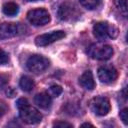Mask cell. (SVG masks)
<instances>
[{
    "mask_svg": "<svg viewBox=\"0 0 128 128\" xmlns=\"http://www.w3.org/2000/svg\"><path fill=\"white\" fill-rule=\"evenodd\" d=\"M116 8L120 11V14H122L124 17L127 15V0H114Z\"/></svg>",
    "mask_w": 128,
    "mask_h": 128,
    "instance_id": "obj_16",
    "label": "cell"
},
{
    "mask_svg": "<svg viewBox=\"0 0 128 128\" xmlns=\"http://www.w3.org/2000/svg\"><path fill=\"white\" fill-rule=\"evenodd\" d=\"M88 54L91 58L97 60H107L113 55V48L103 43H94L89 46Z\"/></svg>",
    "mask_w": 128,
    "mask_h": 128,
    "instance_id": "obj_2",
    "label": "cell"
},
{
    "mask_svg": "<svg viewBox=\"0 0 128 128\" xmlns=\"http://www.w3.org/2000/svg\"><path fill=\"white\" fill-rule=\"evenodd\" d=\"M28 104H29V102L26 98H20L16 102V106H17L18 109H20V108H22V107H24L25 105H28Z\"/></svg>",
    "mask_w": 128,
    "mask_h": 128,
    "instance_id": "obj_20",
    "label": "cell"
},
{
    "mask_svg": "<svg viewBox=\"0 0 128 128\" xmlns=\"http://www.w3.org/2000/svg\"><path fill=\"white\" fill-rule=\"evenodd\" d=\"M18 110L20 119L26 124H37L42 120V114L36 108L30 106L29 104Z\"/></svg>",
    "mask_w": 128,
    "mask_h": 128,
    "instance_id": "obj_4",
    "label": "cell"
},
{
    "mask_svg": "<svg viewBox=\"0 0 128 128\" xmlns=\"http://www.w3.org/2000/svg\"><path fill=\"white\" fill-rule=\"evenodd\" d=\"M62 87L59 85H52L49 88V95L53 97H58L62 93Z\"/></svg>",
    "mask_w": 128,
    "mask_h": 128,
    "instance_id": "obj_17",
    "label": "cell"
},
{
    "mask_svg": "<svg viewBox=\"0 0 128 128\" xmlns=\"http://www.w3.org/2000/svg\"><path fill=\"white\" fill-rule=\"evenodd\" d=\"M79 84L86 90H93L95 88V81L91 71H85L79 78Z\"/></svg>",
    "mask_w": 128,
    "mask_h": 128,
    "instance_id": "obj_11",
    "label": "cell"
},
{
    "mask_svg": "<svg viewBox=\"0 0 128 128\" xmlns=\"http://www.w3.org/2000/svg\"><path fill=\"white\" fill-rule=\"evenodd\" d=\"M127 114H128V109L127 108L122 109L121 112H120V118H121V120L123 121L124 124L128 123V116H127Z\"/></svg>",
    "mask_w": 128,
    "mask_h": 128,
    "instance_id": "obj_19",
    "label": "cell"
},
{
    "mask_svg": "<svg viewBox=\"0 0 128 128\" xmlns=\"http://www.w3.org/2000/svg\"><path fill=\"white\" fill-rule=\"evenodd\" d=\"M81 126H82V127H84V126H93V125H92V124H90V123H83Z\"/></svg>",
    "mask_w": 128,
    "mask_h": 128,
    "instance_id": "obj_24",
    "label": "cell"
},
{
    "mask_svg": "<svg viewBox=\"0 0 128 128\" xmlns=\"http://www.w3.org/2000/svg\"><path fill=\"white\" fill-rule=\"evenodd\" d=\"M25 26L21 23H2L0 24V38L8 39L20 34H23L25 31Z\"/></svg>",
    "mask_w": 128,
    "mask_h": 128,
    "instance_id": "obj_6",
    "label": "cell"
},
{
    "mask_svg": "<svg viewBox=\"0 0 128 128\" xmlns=\"http://www.w3.org/2000/svg\"><path fill=\"white\" fill-rule=\"evenodd\" d=\"M26 1H28V2H32V1H38V0H26Z\"/></svg>",
    "mask_w": 128,
    "mask_h": 128,
    "instance_id": "obj_25",
    "label": "cell"
},
{
    "mask_svg": "<svg viewBox=\"0 0 128 128\" xmlns=\"http://www.w3.org/2000/svg\"><path fill=\"white\" fill-rule=\"evenodd\" d=\"M118 77L116 68L112 65H104L98 69V78L102 83L109 84L114 82Z\"/></svg>",
    "mask_w": 128,
    "mask_h": 128,
    "instance_id": "obj_10",
    "label": "cell"
},
{
    "mask_svg": "<svg viewBox=\"0 0 128 128\" xmlns=\"http://www.w3.org/2000/svg\"><path fill=\"white\" fill-rule=\"evenodd\" d=\"M79 1L83 7L87 8L89 10L97 8L101 3V0H79Z\"/></svg>",
    "mask_w": 128,
    "mask_h": 128,
    "instance_id": "obj_15",
    "label": "cell"
},
{
    "mask_svg": "<svg viewBox=\"0 0 128 128\" xmlns=\"http://www.w3.org/2000/svg\"><path fill=\"white\" fill-rule=\"evenodd\" d=\"M93 34L99 41H103L108 37L116 38L118 35V29L107 22H98L93 27Z\"/></svg>",
    "mask_w": 128,
    "mask_h": 128,
    "instance_id": "obj_1",
    "label": "cell"
},
{
    "mask_svg": "<svg viewBox=\"0 0 128 128\" xmlns=\"http://www.w3.org/2000/svg\"><path fill=\"white\" fill-rule=\"evenodd\" d=\"M27 19L34 26H43L50 21V14L44 8L32 9L27 13Z\"/></svg>",
    "mask_w": 128,
    "mask_h": 128,
    "instance_id": "obj_5",
    "label": "cell"
},
{
    "mask_svg": "<svg viewBox=\"0 0 128 128\" xmlns=\"http://www.w3.org/2000/svg\"><path fill=\"white\" fill-rule=\"evenodd\" d=\"M89 106L92 112L98 116H104L108 114V112L111 109L109 100L106 97H102V96H97L91 99Z\"/></svg>",
    "mask_w": 128,
    "mask_h": 128,
    "instance_id": "obj_7",
    "label": "cell"
},
{
    "mask_svg": "<svg viewBox=\"0 0 128 128\" xmlns=\"http://www.w3.org/2000/svg\"><path fill=\"white\" fill-rule=\"evenodd\" d=\"M58 16L63 21H72V20H76L79 18L80 12L74 4L66 2V3L61 4V6L59 7Z\"/></svg>",
    "mask_w": 128,
    "mask_h": 128,
    "instance_id": "obj_8",
    "label": "cell"
},
{
    "mask_svg": "<svg viewBox=\"0 0 128 128\" xmlns=\"http://www.w3.org/2000/svg\"><path fill=\"white\" fill-rule=\"evenodd\" d=\"M34 102L40 108H42V109H48L51 106V104H52V99H51V96L49 95V93L41 92V93H38L34 97Z\"/></svg>",
    "mask_w": 128,
    "mask_h": 128,
    "instance_id": "obj_12",
    "label": "cell"
},
{
    "mask_svg": "<svg viewBox=\"0 0 128 128\" xmlns=\"http://www.w3.org/2000/svg\"><path fill=\"white\" fill-rule=\"evenodd\" d=\"M7 77L5 76V75H1L0 74V87H2V86H4L6 83H7Z\"/></svg>",
    "mask_w": 128,
    "mask_h": 128,
    "instance_id": "obj_23",
    "label": "cell"
},
{
    "mask_svg": "<svg viewBox=\"0 0 128 128\" xmlns=\"http://www.w3.org/2000/svg\"><path fill=\"white\" fill-rule=\"evenodd\" d=\"M65 32L62 30H58V31H52L50 33H45L42 35H39L36 37L35 39V44L37 46L43 47V46H47L52 44L55 41H58L62 38L65 37Z\"/></svg>",
    "mask_w": 128,
    "mask_h": 128,
    "instance_id": "obj_9",
    "label": "cell"
},
{
    "mask_svg": "<svg viewBox=\"0 0 128 128\" xmlns=\"http://www.w3.org/2000/svg\"><path fill=\"white\" fill-rule=\"evenodd\" d=\"M8 60H9L8 54H7V53H6L4 50L0 49V65L6 64V63L8 62Z\"/></svg>",
    "mask_w": 128,
    "mask_h": 128,
    "instance_id": "obj_18",
    "label": "cell"
},
{
    "mask_svg": "<svg viewBox=\"0 0 128 128\" xmlns=\"http://www.w3.org/2000/svg\"><path fill=\"white\" fill-rule=\"evenodd\" d=\"M7 110H8L7 105H6L4 102L0 101V118H1V117H3V116L6 114Z\"/></svg>",
    "mask_w": 128,
    "mask_h": 128,
    "instance_id": "obj_21",
    "label": "cell"
},
{
    "mask_svg": "<svg viewBox=\"0 0 128 128\" xmlns=\"http://www.w3.org/2000/svg\"><path fill=\"white\" fill-rule=\"evenodd\" d=\"M49 64H50V62L46 57H44L42 55L35 54V55H32L29 57V59L27 60L26 66L30 72L39 74V73L44 72L49 67Z\"/></svg>",
    "mask_w": 128,
    "mask_h": 128,
    "instance_id": "obj_3",
    "label": "cell"
},
{
    "mask_svg": "<svg viewBox=\"0 0 128 128\" xmlns=\"http://www.w3.org/2000/svg\"><path fill=\"white\" fill-rule=\"evenodd\" d=\"M54 127H72V124L68 123V122H64V121H57L53 124Z\"/></svg>",
    "mask_w": 128,
    "mask_h": 128,
    "instance_id": "obj_22",
    "label": "cell"
},
{
    "mask_svg": "<svg viewBox=\"0 0 128 128\" xmlns=\"http://www.w3.org/2000/svg\"><path fill=\"white\" fill-rule=\"evenodd\" d=\"M3 13L7 16H15L18 11H19V8H18V5L13 3V2H8V3H5L3 5Z\"/></svg>",
    "mask_w": 128,
    "mask_h": 128,
    "instance_id": "obj_14",
    "label": "cell"
},
{
    "mask_svg": "<svg viewBox=\"0 0 128 128\" xmlns=\"http://www.w3.org/2000/svg\"><path fill=\"white\" fill-rule=\"evenodd\" d=\"M19 85H20V88L23 91L29 92V91H31L34 88L35 83H34V81H33V79L31 77H29V76H22L21 79H20Z\"/></svg>",
    "mask_w": 128,
    "mask_h": 128,
    "instance_id": "obj_13",
    "label": "cell"
}]
</instances>
